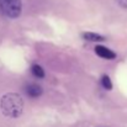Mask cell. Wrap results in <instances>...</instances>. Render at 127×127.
Returning a JSON list of instances; mask_svg holds the SVG:
<instances>
[{"instance_id": "1", "label": "cell", "mask_w": 127, "mask_h": 127, "mask_svg": "<svg viewBox=\"0 0 127 127\" xmlns=\"http://www.w3.org/2000/svg\"><path fill=\"white\" fill-rule=\"evenodd\" d=\"M0 110L6 117L16 119L24 112V100L17 93H7L0 99Z\"/></svg>"}, {"instance_id": "2", "label": "cell", "mask_w": 127, "mask_h": 127, "mask_svg": "<svg viewBox=\"0 0 127 127\" xmlns=\"http://www.w3.org/2000/svg\"><path fill=\"white\" fill-rule=\"evenodd\" d=\"M22 11L21 0H0V15L6 19H17Z\"/></svg>"}, {"instance_id": "3", "label": "cell", "mask_w": 127, "mask_h": 127, "mask_svg": "<svg viewBox=\"0 0 127 127\" xmlns=\"http://www.w3.org/2000/svg\"><path fill=\"white\" fill-rule=\"evenodd\" d=\"M24 93L30 99H37L43 94V89L37 83H26L24 85Z\"/></svg>"}, {"instance_id": "4", "label": "cell", "mask_w": 127, "mask_h": 127, "mask_svg": "<svg viewBox=\"0 0 127 127\" xmlns=\"http://www.w3.org/2000/svg\"><path fill=\"white\" fill-rule=\"evenodd\" d=\"M94 52L97 57L104 58V59H115L116 58V53L114 51H111L110 48L102 46V44H97L94 48Z\"/></svg>"}, {"instance_id": "5", "label": "cell", "mask_w": 127, "mask_h": 127, "mask_svg": "<svg viewBox=\"0 0 127 127\" xmlns=\"http://www.w3.org/2000/svg\"><path fill=\"white\" fill-rule=\"evenodd\" d=\"M82 37L86 41H90V42H104L106 40L102 35H99L95 32H83Z\"/></svg>"}, {"instance_id": "6", "label": "cell", "mask_w": 127, "mask_h": 127, "mask_svg": "<svg viewBox=\"0 0 127 127\" xmlns=\"http://www.w3.org/2000/svg\"><path fill=\"white\" fill-rule=\"evenodd\" d=\"M30 70H31L32 75L36 77V78H38V79H42V78H44V75H46L44 69H43L40 64H36V63H33V64L31 65Z\"/></svg>"}, {"instance_id": "7", "label": "cell", "mask_w": 127, "mask_h": 127, "mask_svg": "<svg viewBox=\"0 0 127 127\" xmlns=\"http://www.w3.org/2000/svg\"><path fill=\"white\" fill-rule=\"evenodd\" d=\"M100 84H101V86H102L105 90H111V89H112V82H111L110 77L106 75V74H104V75L101 77Z\"/></svg>"}, {"instance_id": "8", "label": "cell", "mask_w": 127, "mask_h": 127, "mask_svg": "<svg viewBox=\"0 0 127 127\" xmlns=\"http://www.w3.org/2000/svg\"><path fill=\"white\" fill-rule=\"evenodd\" d=\"M117 4H119L121 7L127 9V0H117Z\"/></svg>"}]
</instances>
